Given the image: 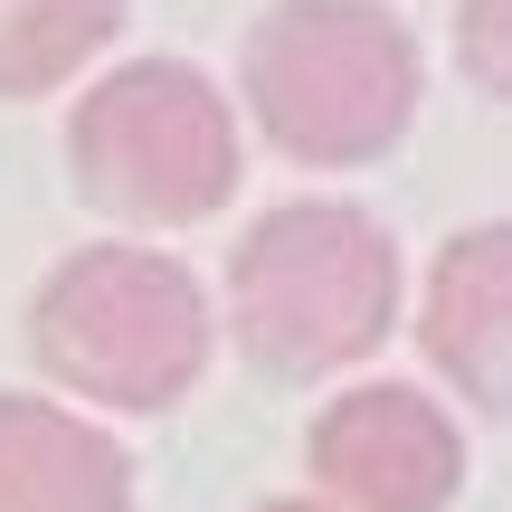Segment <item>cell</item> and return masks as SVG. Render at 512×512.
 I'll return each instance as SVG.
<instances>
[{
  "label": "cell",
  "instance_id": "cell-2",
  "mask_svg": "<svg viewBox=\"0 0 512 512\" xmlns=\"http://www.w3.org/2000/svg\"><path fill=\"white\" fill-rule=\"evenodd\" d=\"M247 114L294 162H380L418 114V48L370 0H275L238 57Z\"/></svg>",
  "mask_w": 512,
  "mask_h": 512
},
{
  "label": "cell",
  "instance_id": "cell-8",
  "mask_svg": "<svg viewBox=\"0 0 512 512\" xmlns=\"http://www.w3.org/2000/svg\"><path fill=\"white\" fill-rule=\"evenodd\" d=\"M124 29V0H0V95H48Z\"/></svg>",
  "mask_w": 512,
  "mask_h": 512
},
{
  "label": "cell",
  "instance_id": "cell-9",
  "mask_svg": "<svg viewBox=\"0 0 512 512\" xmlns=\"http://www.w3.org/2000/svg\"><path fill=\"white\" fill-rule=\"evenodd\" d=\"M456 57L484 95H512V0H465L456 10Z\"/></svg>",
  "mask_w": 512,
  "mask_h": 512
},
{
  "label": "cell",
  "instance_id": "cell-1",
  "mask_svg": "<svg viewBox=\"0 0 512 512\" xmlns=\"http://www.w3.org/2000/svg\"><path fill=\"white\" fill-rule=\"evenodd\" d=\"M399 313V247L380 219L342 200H294L256 219L228 256V323L238 351L275 380H323L389 342Z\"/></svg>",
  "mask_w": 512,
  "mask_h": 512
},
{
  "label": "cell",
  "instance_id": "cell-5",
  "mask_svg": "<svg viewBox=\"0 0 512 512\" xmlns=\"http://www.w3.org/2000/svg\"><path fill=\"white\" fill-rule=\"evenodd\" d=\"M313 475L351 512H446L465 484V446L418 389H342L313 418Z\"/></svg>",
  "mask_w": 512,
  "mask_h": 512
},
{
  "label": "cell",
  "instance_id": "cell-7",
  "mask_svg": "<svg viewBox=\"0 0 512 512\" xmlns=\"http://www.w3.org/2000/svg\"><path fill=\"white\" fill-rule=\"evenodd\" d=\"M133 465L76 408L0 389V512H124Z\"/></svg>",
  "mask_w": 512,
  "mask_h": 512
},
{
  "label": "cell",
  "instance_id": "cell-4",
  "mask_svg": "<svg viewBox=\"0 0 512 512\" xmlns=\"http://www.w3.org/2000/svg\"><path fill=\"white\" fill-rule=\"evenodd\" d=\"M67 162L105 219L124 228H200L238 190V114L181 57H143V67L86 86L67 124Z\"/></svg>",
  "mask_w": 512,
  "mask_h": 512
},
{
  "label": "cell",
  "instance_id": "cell-3",
  "mask_svg": "<svg viewBox=\"0 0 512 512\" xmlns=\"http://www.w3.org/2000/svg\"><path fill=\"white\" fill-rule=\"evenodd\" d=\"M29 351L57 389L105 408H171L209 370V304L152 247H86L38 285Z\"/></svg>",
  "mask_w": 512,
  "mask_h": 512
},
{
  "label": "cell",
  "instance_id": "cell-6",
  "mask_svg": "<svg viewBox=\"0 0 512 512\" xmlns=\"http://www.w3.org/2000/svg\"><path fill=\"white\" fill-rule=\"evenodd\" d=\"M418 342L484 418H512V219L446 238L437 275H427Z\"/></svg>",
  "mask_w": 512,
  "mask_h": 512
},
{
  "label": "cell",
  "instance_id": "cell-10",
  "mask_svg": "<svg viewBox=\"0 0 512 512\" xmlns=\"http://www.w3.org/2000/svg\"><path fill=\"white\" fill-rule=\"evenodd\" d=\"M256 512H351V503H256Z\"/></svg>",
  "mask_w": 512,
  "mask_h": 512
}]
</instances>
